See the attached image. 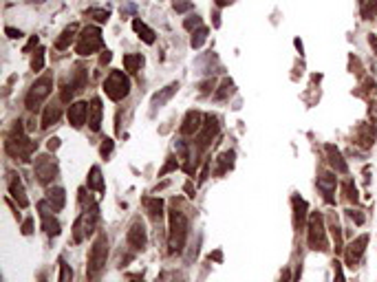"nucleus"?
Segmentation results:
<instances>
[{
    "label": "nucleus",
    "mask_w": 377,
    "mask_h": 282,
    "mask_svg": "<svg viewBox=\"0 0 377 282\" xmlns=\"http://www.w3.org/2000/svg\"><path fill=\"white\" fill-rule=\"evenodd\" d=\"M112 139H104V144H102V148H99V152H102V157H108V154L112 152Z\"/></svg>",
    "instance_id": "37998d69"
},
{
    "label": "nucleus",
    "mask_w": 377,
    "mask_h": 282,
    "mask_svg": "<svg viewBox=\"0 0 377 282\" xmlns=\"http://www.w3.org/2000/svg\"><path fill=\"white\" fill-rule=\"evenodd\" d=\"M97 223V207H91V210H84L79 214V218L73 225V240L75 243H82L86 236H91L93 230H95Z\"/></svg>",
    "instance_id": "6e6552de"
},
{
    "label": "nucleus",
    "mask_w": 377,
    "mask_h": 282,
    "mask_svg": "<svg viewBox=\"0 0 377 282\" xmlns=\"http://www.w3.org/2000/svg\"><path fill=\"white\" fill-rule=\"evenodd\" d=\"M333 273H335V278H333V282H346V280H344V271H342V265H340V263H337V260H335V263H333Z\"/></svg>",
    "instance_id": "79ce46f5"
},
{
    "label": "nucleus",
    "mask_w": 377,
    "mask_h": 282,
    "mask_svg": "<svg viewBox=\"0 0 377 282\" xmlns=\"http://www.w3.org/2000/svg\"><path fill=\"white\" fill-rule=\"evenodd\" d=\"M141 64H143L141 53H128V55H124V66H126V71H128V73H137Z\"/></svg>",
    "instance_id": "c756f323"
},
{
    "label": "nucleus",
    "mask_w": 377,
    "mask_h": 282,
    "mask_svg": "<svg viewBox=\"0 0 377 282\" xmlns=\"http://www.w3.org/2000/svg\"><path fill=\"white\" fill-rule=\"evenodd\" d=\"M106 258H108V238L106 234H99L93 243L91 251H89V265H86V278L95 280L99 278V273L104 271L106 267Z\"/></svg>",
    "instance_id": "7ed1b4c3"
},
{
    "label": "nucleus",
    "mask_w": 377,
    "mask_h": 282,
    "mask_svg": "<svg viewBox=\"0 0 377 282\" xmlns=\"http://www.w3.org/2000/svg\"><path fill=\"white\" fill-rule=\"evenodd\" d=\"M342 187H344V192H346V199H349V201H353V203H357V199H360V196H357L355 185L351 183V181H346V183H344Z\"/></svg>",
    "instance_id": "4c0bfd02"
},
{
    "label": "nucleus",
    "mask_w": 377,
    "mask_h": 282,
    "mask_svg": "<svg viewBox=\"0 0 377 282\" xmlns=\"http://www.w3.org/2000/svg\"><path fill=\"white\" fill-rule=\"evenodd\" d=\"M377 16V0H364L362 3V18L370 20Z\"/></svg>",
    "instance_id": "72a5a7b5"
},
{
    "label": "nucleus",
    "mask_w": 377,
    "mask_h": 282,
    "mask_svg": "<svg viewBox=\"0 0 377 282\" xmlns=\"http://www.w3.org/2000/svg\"><path fill=\"white\" fill-rule=\"evenodd\" d=\"M177 167H179V163H177V159H168V161H165V165L161 167V170H159V177H165V174H168V172H172V170H177Z\"/></svg>",
    "instance_id": "a19ab883"
},
{
    "label": "nucleus",
    "mask_w": 377,
    "mask_h": 282,
    "mask_svg": "<svg viewBox=\"0 0 377 282\" xmlns=\"http://www.w3.org/2000/svg\"><path fill=\"white\" fill-rule=\"evenodd\" d=\"M112 60V55H110V51H104L102 53V58H99V64H108Z\"/></svg>",
    "instance_id": "3c124183"
},
{
    "label": "nucleus",
    "mask_w": 377,
    "mask_h": 282,
    "mask_svg": "<svg viewBox=\"0 0 377 282\" xmlns=\"http://www.w3.org/2000/svg\"><path fill=\"white\" fill-rule=\"evenodd\" d=\"M130 282H137V280H130Z\"/></svg>",
    "instance_id": "13d9d810"
},
{
    "label": "nucleus",
    "mask_w": 377,
    "mask_h": 282,
    "mask_svg": "<svg viewBox=\"0 0 377 282\" xmlns=\"http://www.w3.org/2000/svg\"><path fill=\"white\" fill-rule=\"evenodd\" d=\"M172 282H183V278H175V280H172Z\"/></svg>",
    "instance_id": "4d7b16f0"
},
{
    "label": "nucleus",
    "mask_w": 377,
    "mask_h": 282,
    "mask_svg": "<svg viewBox=\"0 0 377 282\" xmlns=\"http://www.w3.org/2000/svg\"><path fill=\"white\" fill-rule=\"evenodd\" d=\"M146 210L155 220H161L163 216V201L161 199H146Z\"/></svg>",
    "instance_id": "c85d7f7f"
},
{
    "label": "nucleus",
    "mask_w": 377,
    "mask_h": 282,
    "mask_svg": "<svg viewBox=\"0 0 377 282\" xmlns=\"http://www.w3.org/2000/svg\"><path fill=\"white\" fill-rule=\"evenodd\" d=\"M234 157H236L234 150H225L221 157L216 159V161H218V167H216V174H218V177H221V174H225L231 165H234Z\"/></svg>",
    "instance_id": "cd10ccee"
},
{
    "label": "nucleus",
    "mask_w": 377,
    "mask_h": 282,
    "mask_svg": "<svg viewBox=\"0 0 377 282\" xmlns=\"http://www.w3.org/2000/svg\"><path fill=\"white\" fill-rule=\"evenodd\" d=\"M366 245H368V234H362L360 238H355L353 243L346 247V251H344L346 267H357V263H360L364 256V251H366Z\"/></svg>",
    "instance_id": "ddd939ff"
},
{
    "label": "nucleus",
    "mask_w": 377,
    "mask_h": 282,
    "mask_svg": "<svg viewBox=\"0 0 377 282\" xmlns=\"http://www.w3.org/2000/svg\"><path fill=\"white\" fill-rule=\"evenodd\" d=\"M175 9L177 11H188V9H192V3H188V0H175Z\"/></svg>",
    "instance_id": "c03bdc74"
},
{
    "label": "nucleus",
    "mask_w": 377,
    "mask_h": 282,
    "mask_svg": "<svg viewBox=\"0 0 377 282\" xmlns=\"http://www.w3.org/2000/svg\"><path fill=\"white\" fill-rule=\"evenodd\" d=\"M86 16H93V18L97 20V22H106L110 13L106 11V9H89V11H86Z\"/></svg>",
    "instance_id": "e433bc0d"
},
{
    "label": "nucleus",
    "mask_w": 377,
    "mask_h": 282,
    "mask_svg": "<svg viewBox=\"0 0 377 282\" xmlns=\"http://www.w3.org/2000/svg\"><path fill=\"white\" fill-rule=\"evenodd\" d=\"M40 218H42V230L49 234V236H60L62 227H60L57 218H53V214H49V216H40Z\"/></svg>",
    "instance_id": "7c9ffc66"
},
{
    "label": "nucleus",
    "mask_w": 377,
    "mask_h": 282,
    "mask_svg": "<svg viewBox=\"0 0 377 282\" xmlns=\"http://www.w3.org/2000/svg\"><path fill=\"white\" fill-rule=\"evenodd\" d=\"M86 79H89V75H86V71L84 69H75L71 73V77L66 79V82L62 84V91H60V99H62L64 104H69L73 95L75 93H79L86 86Z\"/></svg>",
    "instance_id": "9d476101"
},
{
    "label": "nucleus",
    "mask_w": 377,
    "mask_h": 282,
    "mask_svg": "<svg viewBox=\"0 0 377 282\" xmlns=\"http://www.w3.org/2000/svg\"><path fill=\"white\" fill-rule=\"evenodd\" d=\"M203 122H205V117L198 110H188V115H185V119H183V124H181V128H179V130H181V135L192 137V135H196V132L201 130Z\"/></svg>",
    "instance_id": "2eb2a0df"
},
{
    "label": "nucleus",
    "mask_w": 377,
    "mask_h": 282,
    "mask_svg": "<svg viewBox=\"0 0 377 282\" xmlns=\"http://www.w3.org/2000/svg\"><path fill=\"white\" fill-rule=\"evenodd\" d=\"M46 148H49V150L53 152V150H57L60 148V139L57 137H53V139H49V144H46Z\"/></svg>",
    "instance_id": "8fccbe9b"
},
{
    "label": "nucleus",
    "mask_w": 377,
    "mask_h": 282,
    "mask_svg": "<svg viewBox=\"0 0 377 282\" xmlns=\"http://www.w3.org/2000/svg\"><path fill=\"white\" fill-rule=\"evenodd\" d=\"M7 185H9V194H11V199L16 201V203H18L20 207H26V205H29V199H26V194H24V185H22V181H20V177H18L16 172H9Z\"/></svg>",
    "instance_id": "4468645a"
},
{
    "label": "nucleus",
    "mask_w": 377,
    "mask_h": 282,
    "mask_svg": "<svg viewBox=\"0 0 377 282\" xmlns=\"http://www.w3.org/2000/svg\"><path fill=\"white\" fill-rule=\"evenodd\" d=\"M5 150L11 154V157H16L20 161H29L31 154L36 152V141H31L29 137L24 135V128H22V122H13L11 126V132L7 135V141H5Z\"/></svg>",
    "instance_id": "f257e3e1"
},
{
    "label": "nucleus",
    "mask_w": 377,
    "mask_h": 282,
    "mask_svg": "<svg viewBox=\"0 0 377 282\" xmlns=\"http://www.w3.org/2000/svg\"><path fill=\"white\" fill-rule=\"evenodd\" d=\"M179 91V82H172L170 86H165L163 91H159L155 97H152V110H157V108H161V106L168 102V99L175 95V93Z\"/></svg>",
    "instance_id": "4be33fe9"
},
{
    "label": "nucleus",
    "mask_w": 377,
    "mask_h": 282,
    "mask_svg": "<svg viewBox=\"0 0 377 282\" xmlns=\"http://www.w3.org/2000/svg\"><path fill=\"white\" fill-rule=\"evenodd\" d=\"M60 117H62V106L49 104V106L44 108V112H42V128H49V126L57 124Z\"/></svg>",
    "instance_id": "5701e85b"
},
{
    "label": "nucleus",
    "mask_w": 377,
    "mask_h": 282,
    "mask_svg": "<svg viewBox=\"0 0 377 282\" xmlns=\"http://www.w3.org/2000/svg\"><path fill=\"white\" fill-rule=\"evenodd\" d=\"M102 46H104L102 29H99V26H84L82 33L77 36L75 53L77 55H93V53L99 51Z\"/></svg>",
    "instance_id": "423d86ee"
},
{
    "label": "nucleus",
    "mask_w": 377,
    "mask_h": 282,
    "mask_svg": "<svg viewBox=\"0 0 377 282\" xmlns=\"http://www.w3.org/2000/svg\"><path fill=\"white\" fill-rule=\"evenodd\" d=\"M231 89H234V82H231V79H225L223 82V86H221V91L216 93V99H223V97H227V93H231Z\"/></svg>",
    "instance_id": "58836bf2"
},
{
    "label": "nucleus",
    "mask_w": 377,
    "mask_h": 282,
    "mask_svg": "<svg viewBox=\"0 0 377 282\" xmlns=\"http://www.w3.org/2000/svg\"><path fill=\"white\" fill-rule=\"evenodd\" d=\"M355 144L362 148H370L375 144V124H362L355 130Z\"/></svg>",
    "instance_id": "a211bd4d"
},
{
    "label": "nucleus",
    "mask_w": 377,
    "mask_h": 282,
    "mask_svg": "<svg viewBox=\"0 0 377 282\" xmlns=\"http://www.w3.org/2000/svg\"><path fill=\"white\" fill-rule=\"evenodd\" d=\"M210 91H214V79H212V82H205V84H203V95H208Z\"/></svg>",
    "instance_id": "603ef678"
},
{
    "label": "nucleus",
    "mask_w": 377,
    "mask_h": 282,
    "mask_svg": "<svg viewBox=\"0 0 377 282\" xmlns=\"http://www.w3.org/2000/svg\"><path fill=\"white\" fill-rule=\"evenodd\" d=\"M73 280V269L60 258V282H71Z\"/></svg>",
    "instance_id": "f704fd0d"
},
{
    "label": "nucleus",
    "mask_w": 377,
    "mask_h": 282,
    "mask_svg": "<svg viewBox=\"0 0 377 282\" xmlns=\"http://www.w3.org/2000/svg\"><path fill=\"white\" fill-rule=\"evenodd\" d=\"M5 33H7L9 38H13V40H16V38H22V31H20V29H13V26H7Z\"/></svg>",
    "instance_id": "09e8293b"
},
{
    "label": "nucleus",
    "mask_w": 377,
    "mask_h": 282,
    "mask_svg": "<svg viewBox=\"0 0 377 282\" xmlns=\"http://www.w3.org/2000/svg\"><path fill=\"white\" fill-rule=\"evenodd\" d=\"M346 214L355 220V225H364V214H360L357 210H355V212H353V210H346Z\"/></svg>",
    "instance_id": "49530a36"
},
{
    "label": "nucleus",
    "mask_w": 377,
    "mask_h": 282,
    "mask_svg": "<svg viewBox=\"0 0 377 282\" xmlns=\"http://www.w3.org/2000/svg\"><path fill=\"white\" fill-rule=\"evenodd\" d=\"M51 91H53V75H49V73H46V75L38 77L36 82L31 84L29 93H26V99H24L26 110H38L40 104H42L44 99L51 95Z\"/></svg>",
    "instance_id": "39448f33"
},
{
    "label": "nucleus",
    "mask_w": 377,
    "mask_h": 282,
    "mask_svg": "<svg viewBox=\"0 0 377 282\" xmlns=\"http://www.w3.org/2000/svg\"><path fill=\"white\" fill-rule=\"evenodd\" d=\"M307 240L309 247L315 251H327L329 240H327V227H324V216L320 212L309 214V225H307Z\"/></svg>",
    "instance_id": "20e7f679"
},
{
    "label": "nucleus",
    "mask_w": 377,
    "mask_h": 282,
    "mask_svg": "<svg viewBox=\"0 0 377 282\" xmlns=\"http://www.w3.org/2000/svg\"><path fill=\"white\" fill-rule=\"evenodd\" d=\"M298 280H300V271H298V273H296V278H294V280H291V282H298Z\"/></svg>",
    "instance_id": "6e6d98bb"
},
{
    "label": "nucleus",
    "mask_w": 377,
    "mask_h": 282,
    "mask_svg": "<svg viewBox=\"0 0 377 282\" xmlns=\"http://www.w3.org/2000/svg\"><path fill=\"white\" fill-rule=\"evenodd\" d=\"M31 232H33V218H26L22 223V234H24V236H29Z\"/></svg>",
    "instance_id": "de8ad7c7"
},
{
    "label": "nucleus",
    "mask_w": 377,
    "mask_h": 282,
    "mask_svg": "<svg viewBox=\"0 0 377 282\" xmlns=\"http://www.w3.org/2000/svg\"><path fill=\"white\" fill-rule=\"evenodd\" d=\"M89 126L93 132H97L102 128V99L99 97H93L91 99V106H89Z\"/></svg>",
    "instance_id": "aec40b11"
},
{
    "label": "nucleus",
    "mask_w": 377,
    "mask_h": 282,
    "mask_svg": "<svg viewBox=\"0 0 377 282\" xmlns=\"http://www.w3.org/2000/svg\"><path fill=\"white\" fill-rule=\"evenodd\" d=\"M229 3H231V0H216L218 7H225V5H229Z\"/></svg>",
    "instance_id": "5fc2aeb1"
},
{
    "label": "nucleus",
    "mask_w": 377,
    "mask_h": 282,
    "mask_svg": "<svg viewBox=\"0 0 377 282\" xmlns=\"http://www.w3.org/2000/svg\"><path fill=\"white\" fill-rule=\"evenodd\" d=\"M324 150H327L329 163H331V167H333L335 172H340V174H346V172H349V165H346V161L342 159L340 150H337V148H335L333 144H327V146H324Z\"/></svg>",
    "instance_id": "6ab92c4d"
},
{
    "label": "nucleus",
    "mask_w": 377,
    "mask_h": 282,
    "mask_svg": "<svg viewBox=\"0 0 377 282\" xmlns=\"http://www.w3.org/2000/svg\"><path fill=\"white\" fill-rule=\"evenodd\" d=\"M218 135V119L212 117V115H205V122L201 126V130H198V137H196V146L198 150H205V148H210L212 139Z\"/></svg>",
    "instance_id": "9b49d317"
},
{
    "label": "nucleus",
    "mask_w": 377,
    "mask_h": 282,
    "mask_svg": "<svg viewBox=\"0 0 377 282\" xmlns=\"http://www.w3.org/2000/svg\"><path fill=\"white\" fill-rule=\"evenodd\" d=\"M291 205H294V227L296 230H302L304 220H307V201L300 196L291 199Z\"/></svg>",
    "instance_id": "412c9836"
},
{
    "label": "nucleus",
    "mask_w": 377,
    "mask_h": 282,
    "mask_svg": "<svg viewBox=\"0 0 377 282\" xmlns=\"http://www.w3.org/2000/svg\"><path fill=\"white\" fill-rule=\"evenodd\" d=\"M33 170H36V177L42 185H49L53 179L57 177V159L51 157V154H40L36 159V165H33Z\"/></svg>",
    "instance_id": "1a4fd4ad"
},
{
    "label": "nucleus",
    "mask_w": 377,
    "mask_h": 282,
    "mask_svg": "<svg viewBox=\"0 0 377 282\" xmlns=\"http://www.w3.org/2000/svg\"><path fill=\"white\" fill-rule=\"evenodd\" d=\"M42 282H46V280H44V278H42Z\"/></svg>",
    "instance_id": "bf43d9fd"
},
{
    "label": "nucleus",
    "mask_w": 377,
    "mask_h": 282,
    "mask_svg": "<svg viewBox=\"0 0 377 282\" xmlns=\"http://www.w3.org/2000/svg\"><path fill=\"white\" fill-rule=\"evenodd\" d=\"M188 216L181 207L177 205V201H172V210H170V234H168V247L170 253L183 251L185 238H188Z\"/></svg>",
    "instance_id": "f03ea898"
},
{
    "label": "nucleus",
    "mask_w": 377,
    "mask_h": 282,
    "mask_svg": "<svg viewBox=\"0 0 377 282\" xmlns=\"http://www.w3.org/2000/svg\"><path fill=\"white\" fill-rule=\"evenodd\" d=\"M183 26H185L188 31H192V29H201V18H198L196 13H194V16H190L188 20H185Z\"/></svg>",
    "instance_id": "ea45409f"
},
{
    "label": "nucleus",
    "mask_w": 377,
    "mask_h": 282,
    "mask_svg": "<svg viewBox=\"0 0 377 282\" xmlns=\"http://www.w3.org/2000/svg\"><path fill=\"white\" fill-rule=\"evenodd\" d=\"M208 29L205 26H201V29H196L194 33H192V40H190V44H192V49H201L203 46V42L208 40Z\"/></svg>",
    "instance_id": "473e14b6"
},
{
    "label": "nucleus",
    "mask_w": 377,
    "mask_h": 282,
    "mask_svg": "<svg viewBox=\"0 0 377 282\" xmlns=\"http://www.w3.org/2000/svg\"><path fill=\"white\" fill-rule=\"evenodd\" d=\"M75 31H77V24H71V26H66V29L62 31V36H60L55 40V49L57 51H64V49H69V44L73 42V38H75Z\"/></svg>",
    "instance_id": "bb28decb"
},
{
    "label": "nucleus",
    "mask_w": 377,
    "mask_h": 282,
    "mask_svg": "<svg viewBox=\"0 0 377 282\" xmlns=\"http://www.w3.org/2000/svg\"><path fill=\"white\" fill-rule=\"evenodd\" d=\"M42 66H44V49H38L36 55H33V60H31V69L42 71Z\"/></svg>",
    "instance_id": "c9c22d12"
},
{
    "label": "nucleus",
    "mask_w": 377,
    "mask_h": 282,
    "mask_svg": "<svg viewBox=\"0 0 377 282\" xmlns=\"http://www.w3.org/2000/svg\"><path fill=\"white\" fill-rule=\"evenodd\" d=\"M126 240H128V245L135 251H143L146 249V243H148V232H146V225L139 218L130 225L128 234H126Z\"/></svg>",
    "instance_id": "f8f14e48"
},
{
    "label": "nucleus",
    "mask_w": 377,
    "mask_h": 282,
    "mask_svg": "<svg viewBox=\"0 0 377 282\" xmlns=\"http://www.w3.org/2000/svg\"><path fill=\"white\" fill-rule=\"evenodd\" d=\"M104 93L112 102H122L130 93V79L124 71H110L108 77L104 79Z\"/></svg>",
    "instance_id": "0eeeda50"
},
{
    "label": "nucleus",
    "mask_w": 377,
    "mask_h": 282,
    "mask_svg": "<svg viewBox=\"0 0 377 282\" xmlns=\"http://www.w3.org/2000/svg\"><path fill=\"white\" fill-rule=\"evenodd\" d=\"M329 230H331V236H333V240H335V251H340L342 249V227H340V223H337V216L333 214V216L329 218Z\"/></svg>",
    "instance_id": "2f4dec72"
},
{
    "label": "nucleus",
    "mask_w": 377,
    "mask_h": 282,
    "mask_svg": "<svg viewBox=\"0 0 377 282\" xmlns=\"http://www.w3.org/2000/svg\"><path fill=\"white\" fill-rule=\"evenodd\" d=\"M335 185H337L335 174H331V172H322L320 177H317V190H320V192L324 194V201H327V203H335V199H333Z\"/></svg>",
    "instance_id": "dca6fc26"
},
{
    "label": "nucleus",
    "mask_w": 377,
    "mask_h": 282,
    "mask_svg": "<svg viewBox=\"0 0 377 282\" xmlns=\"http://www.w3.org/2000/svg\"><path fill=\"white\" fill-rule=\"evenodd\" d=\"M368 119H370V124H377V102L368 104Z\"/></svg>",
    "instance_id": "a18cd8bd"
},
{
    "label": "nucleus",
    "mask_w": 377,
    "mask_h": 282,
    "mask_svg": "<svg viewBox=\"0 0 377 282\" xmlns=\"http://www.w3.org/2000/svg\"><path fill=\"white\" fill-rule=\"evenodd\" d=\"M86 117H89V104L86 102H75L69 106V122L73 128H82Z\"/></svg>",
    "instance_id": "f3484780"
},
{
    "label": "nucleus",
    "mask_w": 377,
    "mask_h": 282,
    "mask_svg": "<svg viewBox=\"0 0 377 282\" xmlns=\"http://www.w3.org/2000/svg\"><path fill=\"white\" fill-rule=\"evenodd\" d=\"M46 201L51 203L53 210L60 212L66 203V194H64L62 187H49V190H46Z\"/></svg>",
    "instance_id": "b1692460"
},
{
    "label": "nucleus",
    "mask_w": 377,
    "mask_h": 282,
    "mask_svg": "<svg viewBox=\"0 0 377 282\" xmlns=\"http://www.w3.org/2000/svg\"><path fill=\"white\" fill-rule=\"evenodd\" d=\"M368 44L373 46V51H375V55H377V36H373V33H370V36H368Z\"/></svg>",
    "instance_id": "864d4df0"
},
{
    "label": "nucleus",
    "mask_w": 377,
    "mask_h": 282,
    "mask_svg": "<svg viewBox=\"0 0 377 282\" xmlns=\"http://www.w3.org/2000/svg\"><path fill=\"white\" fill-rule=\"evenodd\" d=\"M132 29H135V31L139 33V38H141L146 44H155V31H152L146 22H141L139 18L132 20Z\"/></svg>",
    "instance_id": "a878e982"
},
{
    "label": "nucleus",
    "mask_w": 377,
    "mask_h": 282,
    "mask_svg": "<svg viewBox=\"0 0 377 282\" xmlns=\"http://www.w3.org/2000/svg\"><path fill=\"white\" fill-rule=\"evenodd\" d=\"M86 185H89V190H95L99 194L106 192V185H104V179H102V170H99L97 165L91 167L89 172V181H86Z\"/></svg>",
    "instance_id": "393cba45"
}]
</instances>
